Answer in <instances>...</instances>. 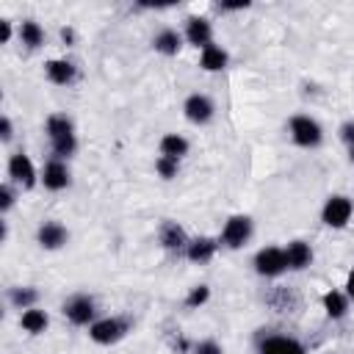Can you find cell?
Instances as JSON below:
<instances>
[{"instance_id": "cell-1", "label": "cell", "mask_w": 354, "mask_h": 354, "mask_svg": "<svg viewBox=\"0 0 354 354\" xmlns=\"http://www.w3.org/2000/svg\"><path fill=\"white\" fill-rule=\"evenodd\" d=\"M47 136H50V144H53V152L55 158H69L77 147V138H75V124L64 116V113H53L47 119Z\"/></svg>"}, {"instance_id": "cell-2", "label": "cell", "mask_w": 354, "mask_h": 354, "mask_svg": "<svg viewBox=\"0 0 354 354\" xmlns=\"http://www.w3.org/2000/svg\"><path fill=\"white\" fill-rule=\"evenodd\" d=\"M290 138H293L299 147H307V149H310V147H318V144H321L324 130H321V124H318L315 119L299 113V116L290 119Z\"/></svg>"}, {"instance_id": "cell-3", "label": "cell", "mask_w": 354, "mask_h": 354, "mask_svg": "<svg viewBox=\"0 0 354 354\" xmlns=\"http://www.w3.org/2000/svg\"><path fill=\"white\" fill-rule=\"evenodd\" d=\"M351 213H354V202H351L348 196H343V194H335V196L326 199V205H324V210H321V218H324L326 227L340 230V227L348 224Z\"/></svg>"}, {"instance_id": "cell-4", "label": "cell", "mask_w": 354, "mask_h": 354, "mask_svg": "<svg viewBox=\"0 0 354 354\" xmlns=\"http://www.w3.org/2000/svg\"><path fill=\"white\" fill-rule=\"evenodd\" d=\"M127 329H130V321H124V318H102V321H94L88 326V335L94 343L111 346V343L122 340L127 335Z\"/></svg>"}, {"instance_id": "cell-5", "label": "cell", "mask_w": 354, "mask_h": 354, "mask_svg": "<svg viewBox=\"0 0 354 354\" xmlns=\"http://www.w3.org/2000/svg\"><path fill=\"white\" fill-rule=\"evenodd\" d=\"M285 268H288V260H285V249L279 246H266L254 254V271L260 277H279Z\"/></svg>"}, {"instance_id": "cell-6", "label": "cell", "mask_w": 354, "mask_h": 354, "mask_svg": "<svg viewBox=\"0 0 354 354\" xmlns=\"http://www.w3.org/2000/svg\"><path fill=\"white\" fill-rule=\"evenodd\" d=\"M252 238V218L249 216H230L221 230V243L230 249H241Z\"/></svg>"}, {"instance_id": "cell-7", "label": "cell", "mask_w": 354, "mask_h": 354, "mask_svg": "<svg viewBox=\"0 0 354 354\" xmlns=\"http://www.w3.org/2000/svg\"><path fill=\"white\" fill-rule=\"evenodd\" d=\"M94 313H97L94 299H91V296H86V293H77V296H72V299L64 304V315H66L75 326L88 324V321L94 318Z\"/></svg>"}, {"instance_id": "cell-8", "label": "cell", "mask_w": 354, "mask_h": 354, "mask_svg": "<svg viewBox=\"0 0 354 354\" xmlns=\"http://www.w3.org/2000/svg\"><path fill=\"white\" fill-rule=\"evenodd\" d=\"M8 174H11V180L19 183L22 188H33V185H36V169H33V160H30L25 152L11 155V160H8Z\"/></svg>"}, {"instance_id": "cell-9", "label": "cell", "mask_w": 354, "mask_h": 354, "mask_svg": "<svg viewBox=\"0 0 354 354\" xmlns=\"http://www.w3.org/2000/svg\"><path fill=\"white\" fill-rule=\"evenodd\" d=\"M257 354H304V346L288 335H271L260 340Z\"/></svg>"}, {"instance_id": "cell-10", "label": "cell", "mask_w": 354, "mask_h": 354, "mask_svg": "<svg viewBox=\"0 0 354 354\" xmlns=\"http://www.w3.org/2000/svg\"><path fill=\"white\" fill-rule=\"evenodd\" d=\"M183 111H185L188 122H194V124H205V122L213 119V102H210V97H205V94H191V97L185 100Z\"/></svg>"}, {"instance_id": "cell-11", "label": "cell", "mask_w": 354, "mask_h": 354, "mask_svg": "<svg viewBox=\"0 0 354 354\" xmlns=\"http://www.w3.org/2000/svg\"><path fill=\"white\" fill-rule=\"evenodd\" d=\"M185 39H188V44L205 50L207 44H213V41H210V39H213L210 22H207L205 17H188V22H185Z\"/></svg>"}, {"instance_id": "cell-12", "label": "cell", "mask_w": 354, "mask_h": 354, "mask_svg": "<svg viewBox=\"0 0 354 354\" xmlns=\"http://www.w3.org/2000/svg\"><path fill=\"white\" fill-rule=\"evenodd\" d=\"M41 183H44V188H50V191H61V188H66L69 185V169H66V163L64 160H50L47 166H44V171H41Z\"/></svg>"}, {"instance_id": "cell-13", "label": "cell", "mask_w": 354, "mask_h": 354, "mask_svg": "<svg viewBox=\"0 0 354 354\" xmlns=\"http://www.w3.org/2000/svg\"><path fill=\"white\" fill-rule=\"evenodd\" d=\"M36 238H39V243H41L44 249H61V246L66 243L69 232H66V227L58 224V221H44V224L39 227Z\"/></svg>"}, {"instance_id": "cell-14", "label": "cell", "mask_w": 354, "mask_h": 354, "mask_svg": "<svg viewBox=\"0 0 354 354\" xmlns=\"http://www.w3.org/2000/svg\"><path fill=\"white\" fill-rule=\"evenodd\" d=\"M285 260H288V268H293V271L307 268V266L313 263V249H310V243H304V241H290V243L285 246Z\"/></svg>"}, {"instance_id": "cell-15", "label": "cell", "mask_w": 354, "mask_h": 354, "mask_svg": "<svg viewBox=\"0 0 354 354\" xmlns=\"http://www.w3.org/2000/svg\"><path fill=\"white\" fill-rule=\"evenodd\" d=\"M160 243L169 252H180V249L188 246V235H185V230L177 221H163L160 224Z\"/></svg>"}, {"instance_id": "cell-16", "label": "cell", "mask_w": 354, "mask_h": 354, "mask_svg": "<svg viewBox=\"0 0 354 354\" xmlns=\"http://www.w3.org/2000/svg\"><path fill=\"white\" fill-rule=\"evenodd\" d=\"M44 69H47V77L58 86H66V83L75 80V64L66 61V58H53V61L44 64Z\"/></svg>"}, {"instance_id": "cell-17", "label": "cell", "mask_w": 354, "mask_h": 354, "mask_svg": "<svg viewBox=\"0 0 354 354\" xmlns=\"http://www.w3.org/2000/svg\"><path fill=\"white\" fill-rule=\"evenodd\" d=\"M216 249H218V241H213V238H194V241H188V246H185V254H188V260H194V263H205V260H210L213 254H216Z\"/></svg>"}, {"instance_id": "cell-18", "label": "cell", "mask_w": 354, "mask_h": 354, "mask_svg": "<svg viewBox=\"0 0 354 354\" xmlns=\"http://www.w3.org/2000/svg\"><path fill=\"white\" fill-rule=\"evenodd\" d=\"M152 47H155L158 53H163V55H177L180 47H183V39H180L177 30L166 28V30H160V33L152 39Z\"/></svg>"}, {"instance_id": "cell-19", "label": "cell", "mask_w": 354, "mask_h": 354, "mask_svg": "<svg viewBox=\"0 0 354 354\" xmlns=\"http://www.w3.org/2000/svg\"><path fill=\"white\" fill-rule=\"evenodd\" d=\"M227 61H230V55H227L221 47H216V44H207V47L202 50V58H199L202 69H207V72H218V69H224Z\"/></svg>"}, {"instance_id": "cell-20", "label": "cell", "mask_w": 354, "mask_h": 354, "mask_svg": "<svg viewBox=\"0 0 354 354\" xmlns=\"http://www.w3.org/2000/svg\"><path fill=\"white\" fill-rule=\"evenodd\" d=\"M185 152H188V141H185L183 136H177V133H166V136L160 138V155L180 160Z\"/></svg>"}, {"instance_id": "cell-21", "label": "cell", "mask_w": 354, "mask_h": 354, "mask_svg": "<svg viewBox=\"0 0 354 354\" xmlns=\"http://www.w3.org/2000/svg\"><path fill=\"white\" fill-rule=\"evenodd\" d=\"M324 310H326L329 318H343L346 310H348V299H346V293H340V290H329V293H324Z\"/></svg>"}, {"instance_id": "cell-22", "label": "cell", "mask_w": 354, "mask_h": 354, "mask_svg": "<svg viewBox=\"0 0 354 354\" xmlns=\"http://www.w3.org/2000/svg\"><path fill=\"white\" fill-rule=\"evenodd\" d=\"M19 324H22V329H25V332L39 335V332H44V329H47V313H44V310L30 307V310H25V313H22Z\"/></svg>"}, {"instance_id": "cell-23", "label": "cell", "mask_w": 354, "mask_h": 354, "mask_svg": "<svg viewBox=\"0 0 354 354\" xmlns=\"http://www.w3.org/2000/svg\"><path fill=\"white\" fill-rule=\"evenodd\" d=\"M19 41H22L25 47L36 50V47L44 41V30L39 28V22H33V19H25V22L19 25Z\"/></svg>"}, {"instance_id": "cell-24", "label": "cell", "mask_w": 354, "mask_h": 354, "mask_svg": "<svg viewBox=\"0 0 354 354\" xmlns=\"http://www.w3.org/2000/svg\"><path fill=\"white\" fill-rule=\"evenodd\" d=\"M8 299H11L14 307H19V310H30L33 301L39 299V293H36L33 288H11V290H8Z\"/></svg>"}, {"instance_id": "cell-25", "label": "cell", "mask_w": 354, "mask_h": 354, "mask_svg": "<svg viewBox=\"0 0 354 354\" xmlns=\"http://www.w3.org/2000/svg\"><path fill=\"white\" fill-rule=\"evenodd\" d=\"M177 163H180V160H174V158H166V155H160V158L155 160V169H158V174H160L163 180H171V177L177 174Z\"/></svg>"}, {"instance_id": "cell-26", "label": "cell", "mask_w": 354, "mask_h": 354, "mask_svg": "<svg viewBox=\"0 0 354 354\" xmlns=\"http://www.w3.org/2000/svg\"><path fill=\"white\" fill-rule=\"evenodd\" d=\"M207 296H210V288H207V285H196V288H191V293L185 296V307H202V304L207 301Z\"/></svg>"}, {"instance_id": "cell-27", "label": "cell", "mask_w": 354, "mask_h": 354, "mask_svg": "<svg viewBox=\"0 0 354 354\" xmlns=\"http://www.w3.org/2000/svg\"><path fill=\"white\" fill-rule=\"evenodd\" d=\"M194 354H221V346L216 340H199L194 346Z\"/></svg>"}, {"instance_id": "cell-28", "label": "cell", "mask_w": 354, "mask_h": 354, "mask_svg": "<svg viewBox=\"0 0 354 354\" xmlns=\"http://www.w3.org/2000/svg\"><path fill=\"white\" fill-rule=\"evenodd\" d=\"M14 205V191L8 185H0V210H8Z\"/></svg>"}, {"instance_id": "cell-29", "label": "cell", "mask_w": 354, "mask_h": 354, "mask_svg": "<svg viewBox=\"0 0 354 354\" xmlns=\"http://www.w3.org/2000/svg\"><path fill=\"white\" fill-rule=\"evenodd\" d=\"M340 141H346L348 147H354V122H343L340 124Z\"/></svg>"}, {"instance_id": "cell-30", "label": "cell", "mask_w": 354, "mask_h": 354, "mask_svg": "<svg viewBox=\"0 0 354 354\" xmlns=\"http://www.w3.org/2000/svg\"><path fill=\"white\" fill-rule=\"evenodd\" d=\"M11 136H14V133H11V119H8V116H3V119H0V138H3V141H8Z\"/></svg>"}, {"instance_id": "cell-31", "label": "cell", "mask_w": 354, "mask_h": 354, "mask_svg": "<svg viewBox=\"0 0 354 354\" xmlns=\"http://www.w3.org/2000/svg\"><path fill=\"white\" fill-rule=\"evenodd\" d=\"M8 39H11V22L8 19H0V41L6 44Z\"/></svg>"}, {"instance_id": "cell-32", "label": "cell", "mask_w": 354, "mask_h": 354, "mask_svg": "<svg viewBox=\"0 0 354 354\" xmlns=\"http://www.w3.org/2000/svg\"><path fill=\"white\" fill-rule=\"evenodd\" d=\"M346 293L354 299V268L348 271V279H346Z\"/></svg>"}, {"instance_id": "cell-33", "label": "cell", "mask_w": 354, "mask_h": 354, "mask_svg": "<svg viewBox=\"0 0 354 354\" xmlns=\"http://www.w3.org/2000/svg\"><path fill=\"white\" fill-rule=\"evenodd\" d=\"M61 39H64L66 44H72V41H75V33H72V28H64V30H61Z\"/></svg>"}, {"instance_id": "cell-34", "label": "cell", "mask_w": 354, "mask_h": 354, "mask_svg": "<svg viewBox=\"0 0 354 354\" xmlns=\"http://www.w3.org/2000/svg\"><path fill=\"white\" fill-rule=\"evenodd\" d=\"M348 160L354 163V147H348Z\"/></svg>"}]
</instances>
